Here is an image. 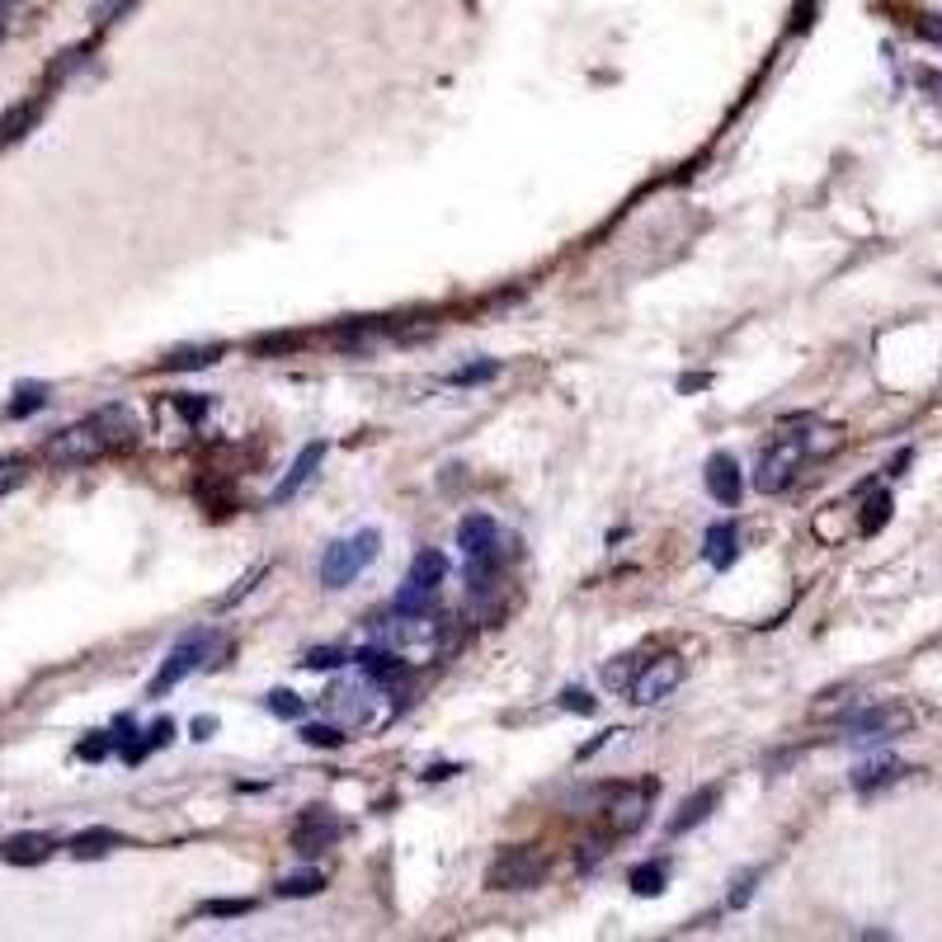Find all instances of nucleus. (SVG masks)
Masks as SVG:
<instances>
[{
    "label": "nucleus",
    "instance_id": "a19ab883",
    "mask_svg": "<svg viewBox=\"0 0 942 942\" xmlns=\"http://www.w3.org/2000/svg\"><path fill=\"white\" fill-rule=\"evenodd\" d=\"M0 5H14V0H0Z\"/></svg>",
    "mask_w": 942,
    "mask_h": 942
},
{
    "label": "nucleus",
    "instance_id": "72a5a7b5",
    "mask_svg": "<svg viewBox=\"0 0 942 942\" xmlns=\"http://www.w3.org/2000/svg\"><path fill=\"white\" fill-rule=\"evenodd\" d=\"M867 509H872V513H867V519H863V533H877V528L887 523V513H891V495H877Z\"/></svg>",
    "mask_w": 942,
    "mask_h": 942
},
{
    "label": "nucleus",
    "instance_id": "a211bd4d",
    "mask_svg": "<svg viewBox=\"0 0 942 942\" xmlns=\"http://www.w3.org/2000/svg\"><path fill=\"white\" fill-rule=\"evenodd\" d=\"M95 420H99V430L109 434L113 448H127L137 438V420H133V410H127V406H99Z\"/></svg>",
    "mask_w": 942,
    "mask_h": 942
},
{
    "label": "nucleus",
    "instance_id": "f3484780",
    "mask_svg": "<svg viewBox=\"0 0 942 942\" xmlns=\"http://www.w3.org/2000/svg\"><path fill=\"white\" fill-rule=\"evenodd\" d=\"M359 660V669L373 683H382V689H392V683H406V660L401 655H392V650H363V655H354Z\"/></svg>",
    "mask_w": 942,
    "mask_h": 942
},
{
    "label": "nucleus",
    "instance_id": "2eb2a0df",
    "mask_svg": "<svg viewBox=\"0 0 942 942\" xmlns=\"http://www.w3.org/2000/svg\"><path fill=\"white\" fill-rule=\"evenodd\" d=\"M438 604V584H424V580H406L401 590L392 594V612L396 618H420L424 622V612H430Z\"/></svg>",
    "mask_w": 942,
    "mask_h": 942
},
{
    "label": "nucleus",
    "instance_id": "f03ea898",
    "mask_svg": "<svg viewBox=\"0 0 942 942\" xmlns=\"http://www.w3.org/2000/svg\"><path fill=\"white\" fill-rule=\"evenodd\" d=\"M816 453V444H810V434H778L773 444H768L759 453V471H754V485H759L764 495H778L788 491V485L796 481V471H802V462Z\"/></svg>",
    "mask_w": 942,
    "mask_h": 942
},
{
    "label": "nucleus",
    "instance_id": "20e7f679",
    "mask_svg": "<svg viewBox=\"0 0 942 942\" xmlns=\"http://www.w3.org/2000/svg\"><path fill=\"white\" fill-rule=\"evenodd\" d=\"M542 877H547V858L528 844L505 848L491 867H485V887L491 891H533Z\"/></svg>",
    "mask_w": 942,
    "mask_h": 942
},
{
    "label": "nucleus",
    "instance_id": "f8f14e48",
    "mask_svg": "<svg viewBox=\"0 0 942 942\" xmlns=\"http://www.w3.org/2000/svg\"><path fill=\"white\" fill-rule=\"evenodd\" d=\"M321 458H325V444H307L302 453H297V462L288 467V476H283L278 485H274V505H288V499L302 491V485L317 476V467H321Z\"/></svg>",
    "mask_w": 942,
    "mask_h": 942
},
{
    "label": "nucleus",
    "instance_id": "423d86ee",
    "mask_svg": "<svg viewBox=\"0 0 942 942\" xmlns=\"http://www.w3.org/2000/svg\"><path fill=\"white\" fill-rule=\"evenodd\" d=\"M915 726V711L901 707V703H881V707H867V711H848V740L858 745H872V740H895Z\"/></svg>",
    "mask_w": 942,
    "mask_h": 942
},
{
    "label": "nucleus",
    "instance_id": "6e6552de",
    "mask_svg": "<svg viewBox=\"0 0 942 942\" xmlns=\"http://www.w3.org/2000/svg\"><path fill=\"white\" fill-rule=\"evenodd\" d=\"M683 683V655H655V660H646L636 669V679H632V703H641V707H650V703H665L669 693H674Z\"/></svg>",
    "mask_w": 942,
    "mask_h": 942
},
{
    "label": "nucleus",
    "instance_id": "1a4fd4ad",
    "mask_svg": "<svg viewBox=\"0 0 942 942\" xmlns=\"http://www.w3.org/2000/svg\"><path fill=\"white\" fill-rule=\"evenodd\" d=\"M339 834H345V820H339L331 806H307L293 825V848L302 853V858H317V853L339 844Z\"/></svg>",
    "mask_w": 942,
    "mask_h": 942
},
{
    "label": "nucleus",
    "instance_id": "c756f323",
    "mask_svg": "<svg viewBox=\"0 0 942 942\" xmlns=\"http://www.w3.org/2000/svg\"><path fill=\"white\" fill-rule=\"evenodd\" d=\"M42 401H48V387H20V401H10V416L24 420L34 410H42Z\"/></svg>",
    "mask_w": 942,
    "mask_h": 942
},
{
    "label": "nucleus",
    "instance_id": "39448f33",
    "mask_svg": "<svg viewBox=\"0 0 942 942\" xmlns=\"http://www.w3.org/2000/svg\"><path fill=\"white\" fill-rule=\"evenodd\" d=\"M650 802H655V782H622L604 796V825L612 834H636L650 816Z\"/></svg>",
    "mask_w": 942,
    "mask_h": 942
},
{
    "label": "nucleus",
    "instance_id": "f704fd0d",
    "mask_svg": "<svg viewBox=\"0 0 942 942\" xmlns=\"http://www.w3.org/2000/svg\"><path fill=\"white\" fill-rule=\"evenodd\" d=\"M561 707H566V711H580V717H594V707H598V703H594L590 693L570 689V693H561Z\"/></svg>",
    "mask_w": 942,
    "mask_h": 942
},
{
    "label": "nucleus",
    "instance_id": "9d476101",
    "mask_svg": "<svg viewBox=\"0 0 942 942\" xmlns=\"http://www.w3.org/2000/svg\"><path fill=\"white\" fill-rule=\"evenodd\" d=\"M458 547L467 561H491L495 547H499V528L491 513H467V519L458 523Z\"/></svg>",
    "mask_w": 942,
    "mask_h": 942
},
{
    "label": "nucleus",
    "instance_id": "ea45409f",
    "mask_svg": "<svg viewBox=\"0 0 942 942\" xmlns=\"http://www.w3.org/2000/svg\"><path fill=\"white\" fill-rule=\"evenodd\" d=\"M0 34H5V5H0Z\"/></svg>",
    "mask_w": 942,
    "mask_h": 942
},
{
    "label": "nucleus",
    "instance_id": "473e14b6",
    "mask_svg": "<svg viewBox=\"0 0 942 942\" xmlns=\"http://www.w3.org/2000/svg\"><path fill=\"white\" fill-rule=\"evenodd\" d=\"M632 665H636V655H622L618 665H608V669H604V683H608V689H622V683L632 689Z\"/></svg>",
    "mask_w": 942,
    "mask_h": 942
},
{
    "label": "nucleus",
    "instance_id": "58836bf2",
    "mask_svg": "<svg viewBox=\"0 0 942 942\" xmlns=\"http://www.w3.org/2000/svg\"><path fill=\"white\" fill-rule=\"evenodd\" d=\"M212 726H218V721H212V717H203V721H194V740H208V731H212Z\"/></svg>",
    "mask_w": 942,
    "mask_h": 942
},
{
    "label": "nucleus",
    "instance_id": "aec40b11",
    "mask_svg": "<svg viewBox=\"0 0 942 942\" xmlns=\"http://www.w3.org/2000/svg\"><path fill=\"white\" fill-rule=\"evenodd\" d=\"M38 113H42V104L38 99H24V104H14L10 113H0V147H10V141H20L28 127L38 123Z\"/></svg>",
    "mask_w": 942,
    "mask_h": 942
},
{
    "label": "nucleus",
    "instance_id": "393cba45",
    "mask_svg": "<svg viewBox=\"0 0 942 942\" xmlns=\"http://www.w3.org/2000/svg\"><path fill=\"white\" fill-rule=\"evenodd\" d=\"M632 891L636 895H660L665 891V863H641L632 872Z\"/></svg>",
    "mask_w": 942,
    "mask_h": 942
},
{
    "label": "nucleus",
    "instance_id": "0eeeda50",
    "mask_svg": "<svg viewBox=\"0 0 942 942\" xmlns=\"http://www.w3.org/2000/svg\"><path fill=\"white\" fill-rule=\"evenodd\" d=\"M212 646H218V636H212V632H189V636H184L175 650L165 655V665L156 669V679H151V689H147V693H151V697L170 693V689H175V683H179L184 674H194V669L208 660V650H212Z\"/></svg>",
    "mask_w": 942,
    "mask_h": 942
},
{
    "label": "nucleus",
    "instance_id": "6ab92c4d",
    "mask_svg": "<svg viewBox=\"0 0 942 942\" xmlns=\"http://www.w3.org/2000/svg\"><path fill=\"white\" fill-rule=\"evenodd\" d=\"M735 556H740V528L735 523H711L707 528V561L717 570H726V566H735Z\"/></svg>",
    "mask_w": 942,
    "mask_h": 942
},
{
    "label": "nucleus",
    "instance_id": "ddd939ff",
    "mask_svg": "<svg viewBox=\"0 0 942 942\" xmlns=\"http://www.w3.org/2000/svg\"><path fill=\"white\" fill-rule=\"evenodd\" d=\"M717 802H721V788L717 782H707V788H697L689 802L679 806V816L669 820V834H689V830H697V825H703L711 810H717Z\"/></svg>",
    "mask_w": 942,
    "mask_h": 942
},
{
    "label": "nucleus",
    "instance_id": "b1692460",
    "mask_svg": "<svg viewBox=\"0 0 942 942\" xmlns=\"http://www.w3.org/2000/svg\"><path fill=\"white\" fill-rule=\"evenodd\" d=\"M444 575H448V561L438 551H420L416 566H410V580H424V584H444Z\"/></svg>",
    "mask_w": 942,
    "mask_h": 942
},
{
    "label": "nucleus",
    "instance_id": "bb28decb",
    "mask_svg": "<svg viewBox=\"0 0 942 942\" xmlns=\"http://www.w3.org/2000/svg\"><path fill=\"white\" fill-rule=\"evenodd\" d=\"M264 707L274 711V717H288V721H293V717H302V711H307V707H302V697H297V693H288V689L269 693V697H264Z\"/></svg>",
    "mask_w": 942,
    "mask_h": 942
},
{
    "label": "nucleus",
    "instance_id": "dca6fc26",
    "mask_svg": "<svg viewBox=\"0 0 942 942\" xmlns=\"http://www.w3.org/2000/svg\"><path fill=\"white\" fill-rule=\"evenodd\" d=\"M52 839L48 834H14V839H5L0 844V858L5 863H14V867H34V863H42V858H52Z\"/></svg>",
    "mask_w": 942,
    "mask_h": 942
},
{
    "label": "nucleus",
    "instance_id": "2f4dec72",
    "mask_svg": "<svg viewBox=\"0 0 942 942\" xmlns=\"http://www.w3.org/2000/svg\"><path fill=\"white\" fill-rule=\"evenodd\" d=\"M24 476H28V471H24L20 458H0V495H10L14 485H24Z\"/></svg>",
    "mask_w": 942,
    "mask_h": 942
},
{
    "label": "nucleus",
    "instance_id": "c85d7f7f",
    "mask_svg": "<svg viewBox=\"0 0 942 942\" xmlns=\"http://www.w3.org/2000/svg\"><path fill=\"white\" fill-rule=\"evenodd\" d=\"M255 909V901H208V905H198V915H208V919H240V915H250Z\"/></svg>",
    "mask_w": 942,
    "mask_h": 942
},
{
    "label": "nucleus",
    "instance_id": "7ed1b4c3",
    "mask_svg": "<svg viewBox=\"0 0 942 942\" xmlns=\"http://www.w3.org/2000/svg\"><path fill=\"white\" fill-rule=\"evenodd\" d=\"M109 448H113L109 434L99 430V420L90 416V420H80V424H66V430H57L48 444H42V458H48L52 467H85V462L104 458Z\"/></svg>",
    "mask_w": 942,
    "mask_h": 942
},
{
    "label": "nucleus",
    "instance_id": "412c9836",
    "mask_svg": "<svg viewBox=\"0 0 942 942\" xmlns=\"http://www.w3.org/2000/svg\"><path fill=\"white\" fill-rule=\"evenodd\" d=\"M113 848H123V834H113V830H80L71 839V853H76V858H104Z\"/></svg>",
    "mask_w": 942,
    "mask_h": 942
},
{
    "label": "nucleus",
    "instance_id": "a878e982",
    "mask_svg": "<svg viewBox=\"0 0 942 942\" xmlns=\"http://www.w3.org/2000/svg\"><path fill=\"white\" fill-rule=\"evenodd\" d=\"M491 377H499V363H495V359L471 363V368H458V373H453V382H458V387H481V382H491Z\"/></svg>",
    "mask_w": 942,
    "mask_h": 942
},
{
    "label": "nucleus",
    "instance_id": "cd10ccee",
    "mask_svg": "<svg viewBox=\"0 0 942 942\" xmlns=\"http://www.w3.org/2000/svg\"><path fill=\"white\" fill-rule=\"evenodd\" d=\"M302 740L317 749H339L345 745V731H339V726H302Z\"/></svg>",
    "mask_w": 942,
    "mask_h": 942
},
{
    "label": "nucleus",
    "instance_id": "4468645a",
    "mask_svg": "<svg viewBox=\"0 0 942 942\" xmlns=\"http://www.w3.org/2000/svg\"><path fill=\"white\" fill-rule=\"evenodd\" d=\"M905 773H909V764H901V759H867V764L853 768L848 782H853V792H877V788L901 782Z\"/></svg>",
    "mask_w": 942,
    "mask_h": 942
},
{
    "label": "nucleus",
    "instance_id": "5701e85b",
    "mask_svg": "<svg viewBox=\"0 0 942 942\" xmlns=\"http://www.w3.org/2000/svg\"><path fill=\"white\" fill-rule=\"evenodd\" d=\"M325 891V877L321 872H297L288 881H278L274 895H283V901H307V895H321Z\"/></svg>",
    "mask_w": 942,
    "mask_h": 942
},
{
    "label": "nucleus",
    "instance_id": "e433bc0d",
    "mask_svg": "<svg viewBox=\"0 0 942 942\" xmlns=\"http://www.w3.org/2000/svg\"><path fill=\"white\" fill-rule=\"evenodd\" d=\"M919 38L942 42V14H924V20H919Z\"/></svg>",
    "mask_w": 942,
    "mask_h": 942
},
{
    "label": "nucleus",
    "instance_id": "c9c22d12",
    "mask_svg": "<svg viewBox=\"0 0 942 942\" xmlns=\"http://www.w3.org/2000/svg\"><path fill=\"white\" fill-rule=\"evenodd\" d=\"M109 745H113L109 735H95V740H80V749H76V754H80V759H104Z\"/></svg>",
    "mask_w": 942,
    "mask_h": 942
},
{
    "label": "nucleus",
    "instance_id": "7c9ffc66",
    "mask_svg": "<svg viewBox=\"0 0 942 942\" xmlns=\"http://www.w3.org/2000/svg\"><path fill=\"white\" fill-rule=\"evenodd\" d=\"M345 660H349V650L317 646V650H307V655H302V669H335V665H345Z\"/></svg>",
    "mask_w": 942,
    "mask_h": 942
},
{
    "label": "nucleus",
    "instance_id": "f257e3e1",
    "mask_svg": "<svg viewBox=\"0 0 942 942\" xmlns=\"http://www.w3.org/2000/svg\"><path fill=\"white\" fill-rule=\"evenodd\" d=\"M377 547H382L377 528H363V533H354L345 542H331L321 556V584L325 590H345V584H354L377 561Z\"/></svg>",
    "mask_w": 942,
    "mask_h": 942
},
{
    "label": "nucleus",
    "instance_id": "9b49d317",
    "mask_svg": "<svg viewBox=\"0 0 942 942\" xmlns=\"http://www.w3.org/2000/svg\"><path fill=\"white\" fill-rule=\"evenodd\" d=\"M740 462L731 458V453H711L707 458V491H711V499L717 505H735L740 499Z\"/></svg>",
    "mask_w": 942,
    "mask_h": 942
},
{
    "label": "nucleus",
    "instance_id": "4be33fe9",
    "mask_svg": "<svg viewBox=\"0 0 942 942\" xmlns=\"http://www.w3.org/2000/svg\"><path fill=\"white\" fill-rule=\"evenodd\" d=\"M222 359V345H203V349H179L170 354V359H161L165 373H194V368H212Z\"/></svg>",
    "mask_w": 942,
    "mask_h": 942
},
{
    "label": "nucleus",
    "instance_id": "4c0bfd02",
    "mask_svg": "<svg viewBox=\"0 0 942 942\" xmlns=\"http://www.w3.org/2000/svg\"><path fill=\"white\" fill-rule=\"evenodd\" d=\"M924 90H933V99L942 104V71H929V76H924Z\"/></svg>",
    "mask_w": 942,
    "mask_h": 942
}]
</instances>
